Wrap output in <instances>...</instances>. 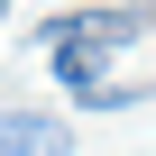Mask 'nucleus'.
Listing matches in <instances>:
<instances>
[{
  "mask_svg": "<svg viewBox=\"0 0 156 156\" xmlns=\"http://www.w3.org/2000/svg\"><path fill=\"white\" fill-rule=\"evenodd\" d=\"M138 37H147V9H92V19H55V28H46L55 83H64L73 101H92V92H101V73H110V55H119V46H138Z\"/></svg>",
  "mask_w": 156,
  "mask_h": 156,
  "instance_id": "f257e3e1",
  "label": "nucleus"
},
{
  "mask_svg": "<svg viewBox=\"0 0 156 156\" xmlns=\"http://www.w3.org/2000/svg\"><path fill=\"white\" fill-rule=\"evenodd\" d=\"M0 156H73V129L55 110H0Z\"/></svg>",
  "mask_w": 156,
  "mask_h": 156,
  "instance_id": "f03ea898",
  "label": "nucleus"
}]
</instances>
